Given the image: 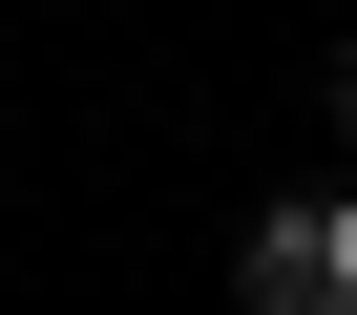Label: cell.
<instances>
[{
  "instance_id": "obj_1",
  "label": "cell",
  "mask_w": 357,
  "mask_h": 315,
  "mask_svg": "<svg viewBox=\"0 0 357 315\" xmlns=\"http://www.w3.org/2000/svg\"><path fill=\"white\" fill-rule=\"evenodd\" d=\"M231 315H357V190H273L231 231Z\"/></svg>"
},
{
  "instance_id": "obj_2",
  "label": "cell",
  "mask_w": 357,
  "mask_h": 315,
  "mask_svg": "<svg viewBox=\"0 0 357 315\" xmlns=\"http://www.w3.org/2000/svg\"><path fill=\"white\" fill-rule=\"evenodd\" d=\"M336 147H357V43H336Z\"/></svg>"
}]
</instances>
